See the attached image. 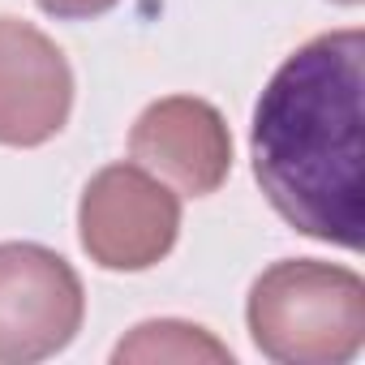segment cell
<instances>
[{"label": "cell", "instance_id": "1", "mask_svg": "<svg viewBox=\"0 0 365 365\" xmlns=\"http://www.w3.org/2000/svg\"><path fill=\"white\" fill-rule=\"evenodd\" d=\"M361 91L365 35L327 31L301 43L254 108V176L284 224L301 237L361 250Z\"/></svg>", "mask_w": 365, "mask_h": 365}, {"label": "cell", "instance_id": "2", "mask_svg": "<svg viewBox=\"0 0 365 365\" xmlns=\"http://www.w3.org/2000/svg\"><path fill=\"white\" fill-rule=\"evenodd\" d=\"M245 322L279 365H344L365 344V284L348 267L284 258L254 279Z\"/></svg>", "mask_w": 365, "mask_h": 365}, {"label": "cell", "instance_id": "3", "mask_svg": "<svg viewBox=\"0 0 365 365\" xmlns=\"http://www.w3.org/2000/svg\"><path fill=\"white\" fill-rule=\"evenodd\" d=\"M78 237L103 271H150L180 237V194L138 163H108L82 190Z\"/></svg>", "mask_w": 365, "mask_h": 365}, {"label": "cell", "instance_id": "4", "mask_svg": "<svg viewBox=\"0 0 365 365\" xmlns=\"http://www.w3.org/2000/svg\"><path fill=\"white\" fill-rule=\"evenodd\" d=\"M86 318L78 271L48 245H0V365H35L73 344Z\"/></svg>", "mask_w": 365, "mask_h": 365}, {"label": "cell", "instance_id": "5", "mask_svg": "<svg viewBox=\"0 0 365 365\" xmlns=\"http://www.w3.org/2000/svg\"><path fill=\"white\" fill-rule=\"evenodd\" d=\"M129 155L163 185L207 198L232 172V133L207 99L168 95L133 120Z\"/></svg>", "mask_w": 365, "mask_h": 365}, {"label": "cell", "instance_id": "6", "mask_svg": "<svg viewBox=\"0 0 365 365\" xmlns=\"http://www.w3.org/2000/svg\"><path fill=\"white\" fill-rule=\"evenodd\" d=\"M73 112L65 52L22 18H0V146H43Z\"/></svg>", "mask_w": 365, "mask_h": 365}, {"label": "cell", "instance_id": "7", "mask_svg": "<svg viewBox=\"0 0 365 365\" xmlns=\"http://www.w3.org/2000/svg\"><path fill=\"white\" fill-rule=\"evenodd\" d=\"M112 361H116V365H125V361H129V365H133V361H146V365H155V361H176V365L215 361V365H232V348L220 344V339H215L207 327H198V322L155 318V322L133 327V331L116 344Z\"/></svg>", "mask_w": 365, "mask_h": 365}, {"label": "cell", "instance_id": "8", "mask_svg": "<svg viewBox=\"0 0 365 365\" xmlns=\"http://www.w3.org/2000/svg\"><path fill=\"white\" fill-rule=\"evenodd\" d=\"M35 5L48 14V18H61V22H82V18H99L108 14L116 0H35Z\"/></svg>", "mask_w": 365, "mask_h": 365}, {"label": "cell", "instance_id": "9", "mask_svg": "<svg viewBox=\"0 0 365 365\" xmlns=\"http://www.w3.org/2000/svg\"><path fill=\"white\" fill-rule=\"evenodd\" d=\"M335 5H361V0H335Z\"/></svg>", "mask_w": 365, "mask_h": 365}]
</instances>
